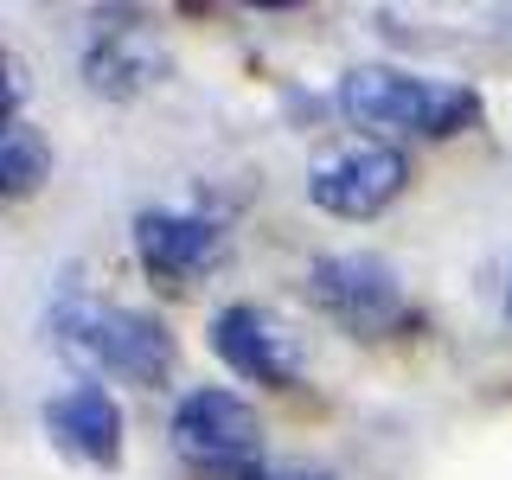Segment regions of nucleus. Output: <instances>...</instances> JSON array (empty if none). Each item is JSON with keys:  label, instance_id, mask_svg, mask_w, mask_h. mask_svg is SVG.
I'll list each match as a JSON object with an SVG mask.
<instances>
[{"label": "nucleus", "instance_id": "obj_3", "mask_svg": "<svg viewBox=\"0 0 512 480\" xmlns=\"http://www.w3.org/2000/svg\"><path fill=\"white\" fill-rule=\"evenodd\" d=\"M256 410L244 397L218 391V384H205V391H186L180 410H173V448H180V461L192 474H244L250 480V461H256Z\"/></svg>", "mask_w": 512, "mask_h": 480}, {"label": "nucleus", "instance_id": "obj_12", "mask_svg": "<svg viewBox=\"0 0 512 480\" xmlns=\"http://www.w3.org/2000/svg\"><path fill=\"white\" fill-rule=\"evenodd\" d=\"M250 480H282V474H250Z\"/></svg>", "mask_w": 512, "mask_h": 480}, {"label": "nucleus", "instance_id": "obj_10", "mask_svg": "<svg viewBox=\"0 0 512 480\" xmlns=\"http://www.w3.org/2000/svg\"><path fill=\"white\" fill-rule=\"evenodd\" d=\"M84 71H90V84H96V90L128 96V90H141V84H148V71H154V64H148V58H135L122 39H109V45H96V52H90Z\"/></svg>", "mask_w": 512, "mask_h": 480}, {"label": "nucleus", "instance_id": "obj_4", "mask_svg": "<svg viewBox=\"0 0 512 480\" xmlns=\"http://www.w3.org/2000/svg\"><path fill=\"white\" fill-rule=\"evenodd\" d=\"M308 282L320 308L352 333H384L404 320V288H397L391 263H378V256H320Z\"/></svg>", "mask_w": 512, "mask_h": 480}, {"label": "nucleus", "instance_id": "obj_1", "mask_svg": "<svg viewBox=\"0 0 512 480\" xmlns=\"http://www.w3.org/2000/svg\"><path fill=\"white\" fill-rule=\"evenodd\" d=\"M52 340L64 359L90 365L103 378H135V384H160L173 372V340L167 327L116 301H64L52 314Z\"/></svg>", "mask_w": 512, "mask_h": 480}, {"label": "nucleus", "instance_id": "obj_11", "mask_svg": "<svg viewBox=\"0 0 512 480\" xmlns=\"http://www.w3.org/2000/svg\"><path fill=\"white\" fill-rule=\"evenodd\" d=\"M506 320H512V288H506Z\"/></svg>", "mask_w": 512, "mask_h": 480}, {"label": "nucleus", "instance_id": "obj_2", "mask_svg": "<svg viewBox=\"0 0 512 480\" xmlns=\"http://www.w3.org/2000/svg\"><path fill=\"white\" fill-rule=\"evenodd\" d=\"M340 109L359 128H410V135H429V141L480 122V96L468 84H436V77L384 71V64L340 77Z\"/></svg>", "mask_w": 512, "mask_h": 480}, {"label": "nucleus", "instance_id": "obj_5", "mask_svg": "<svg viewBox=\"0 0 512 480\" xmlns=\"http://www.w3.org/2000/svg\"><path fill=\"white\" fill-rule=\"evenodd\" d=\"M404 186H410V160L397 148H346L308 180L314 205L333 218H378Z\"/></svg>", "mask_w": 512, "mask_h": 480}, {"label": "nucleus", "instance_id": "obj_8", "mask_svg": "<svg viewBox=\"0 0 512 480\" xmlns=\"http://www.w3.org/2000/svg\"><path fill=\"white\" fill-rule=\"evenodd\" d=\"M45 423H52V436L71 448V455L96 461V468H116L122 461V404L103 384H77V391L52 397V404H45Z\"/></svg>", "mask_w": 512, "mask_h": 480}, {"label": "nucleus", "instance_id": "obj_6", "mask_svg": "<svg viewBox=\"0 0 512 480\" xmlns=\"http://www.w3.org/2000/svg\"><path fill=\"white\" fill-rule=\"evenodd\" d=\"M212 352L231 365L237 378H250V384H276V391H282V384H295V352H288V333L263 308H250V301L218 308V320H212Z\"/></svg>", "mask_w": 512, "mask_h": 480}, {"label": "nucleus", "instance_id": "obj_7", "mask_svg": "<svg viewBox=\"0 0 512 480\" xmlns=\"http://www.w3.org/2000/svg\"><path fill=\"white\" fill-rule=\"evenodd\" d=\"M135 250L154 276L186 282L199 269H212L224 256V231L212 218H186V212H141L135 218Z\"/></svg>", "mask_w": 512, "mask_h": 480}, {"label": "nucleus", "instance_id": "obj_9", "mask_svg": "<svg viewBox=\"0 0 512 480\" xmlns=\"http://www.w3.org/2000/svg\"><path fill=\"white\" fill-rule=\"evenodd\" d=\"M45 173H52V154H45L39 128L7 116V135H0V186H7V199H26Z\"/></svg>", "mask_w": 512, "mask_h": 480}]
</instances>
